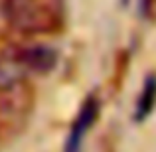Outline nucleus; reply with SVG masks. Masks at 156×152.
Masks as SVG:
<instances>
[{"label":"nucleus","mask_w":156,"mask_h":152,"mask_svg":"<svg viewBox=\"0 0 156 152\" xmlns=\"http://www.w3.org/2000/svg\"><path fill=\"white\" fill-rule=\"evenodd\" d=\"M97 117H99V99H97L95 95H91V97L85 99L81 111L77 113L75 121H73L63 152H79L81 150V144H83V140H85V134H87L89 129L95 125Z\"/></svg>","instance_id":"obj_3"},{"label":"nucleus","mask_w":156,"mask_h":152,"mask_svg":"<svg viewBox=\"0 0 156 152\" xmlns=\"http://www.w3.org/2000/svg\"><path fill=\"white\" fill-rule=\"evenodd\" d=\"M12 59L16 61L22 73H36V75H46L57 65V51L50 46H26L18 48L12 53Z\"/></svg>","instance_id":"obj_2"},{"label":"nucleus","mask_w":156,"mask_h":152,"mask_svg":"<svg viewBox=\"0 0 156 152\" xmlns=\"http://www.w3.org/2000/svg\"><path fill=\"white\" fill-rule=\"evenodd\" d=\"M20 79H22V69L16 65L12 55L6 57V59H0V89L8 87L10 83L20 81Z\"/></svg>","instance_id":"obj_5"},{"label":"nucleus","mask_w":156,"mask_h":152,"mask_svg":"<svg viewBox=\"0 0 156 152\" xmlns=\"http://www.w3.org/2000/svg\"><path fill=\"white\" fill-rule=\"evenodd\" d=\"M156 107V75L150 73L146 75L144 83H142V91L136 99V107H134V121L142 122L148 118V115Z\"/></svg>","instance_id":"obj_4"},{"label":"nucleus","mask_w":156,"mask_h":152,"mask_svg":"<svg viewBox=\"0 0 156 152\" xmlns=\"http://www.w3.org/2000/svg\"><path fill=\"white\" fill-rule=\"evenodd\" d=\"M63 0H4L2 14L12 30L24 36L53 34L63 24Z\"/></svg>","instance_id":"obj_1"}]
</instances>
